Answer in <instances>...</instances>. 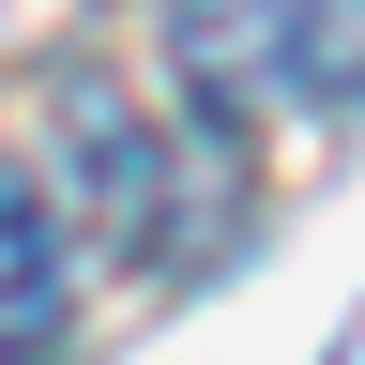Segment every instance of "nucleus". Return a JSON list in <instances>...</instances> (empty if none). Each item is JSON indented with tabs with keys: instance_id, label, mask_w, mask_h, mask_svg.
<instances>
[{
	"instance_id": "nucleus-1",
	"label": "nucleus",
	"mask_w": 365,
	"mask_h": 365,
	"mask_svg": "<svg viewBox=\"0 0 365 365\" xmlns=\"http://www.w3.org/2000/svg\"><path fill=\"white\" fill-rule=\"evenodd\" d=\"M168 61L213 122H350L365 0H168Z\"/></svg>"
},
{
	"instance_id": "nucleus-2",
	"label": "nucleus",
	"mask_w": 365,
	"mask_h": 365,
	"mask_svg": "<svg viewBox=\"0 0 365 365\" xmlns=\"http://www.w3.org/2000/svg\"><path fill=\"white\" fill-rule=\"evenodd\" d=\"M61 153H76V198L107 213L137 259H168V153H153V122H137L91 61H61Z\"/></svg>"
},
{
	"instance_id": "nucleus-3",
	"label": "nucleus",
	"mask_w": 365,
	"mask_h": 365,
	"mask_svg": "<svg viewBox=\"0 0 365 365\" xmlns=\"http://www.w3.org/2000/svg\"><path fill=\"white\" fill-rule=\"evenodd\" d=\"M0 335H16V365L61 350V198L16 168V198H0Z\"/></svg>"
}]
</instances>
